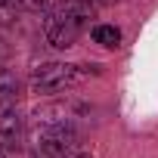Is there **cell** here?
<instances>
[{"instance_id": "8992f818", "label": "cell", "mask_w": 158, "mask_h": 158, "mask_svg": "<svg viewBox=\"0 0 158 158\" xmlns=\"http://www.w3.org/2000/svg\"><path fill=\"white\" fill-rule=\"evenodd\" d=\"M90 34H93V40H96L99 47H109V50H115V47L121 44V31H118L115 25H96Z\"/></svg>"}, {"instance_id": "9c48e42d", "label": "cell", "mask_w": 158, "mask_h": 158, "mask_svg": "<svg viewBox=\"0 0 158 158\" xmlns=\"http://www.w3.org/2000/svg\"><path fill=\"white\" fill-rule=\"evenodd\" d=\"M0 62H3V44H0Z\"/></svg>"}, {"instance_id": "3957f363", "label": "cell", "mask_w": 158, "mask_h": 158, "mask_svg": "<svg viewBox=\"0 0 158 158\" xmlns=\"http://www.w3.org/2000/svg\"><path fill=\"white\" fill-rule=\"evenodd\" d=\"M87 65H68V62H44L31 71V84L37 93H56V90H65L71 87L77 77L84 74Z\"/></svg>"}, {"instance_id": "5b68a950", "label": "cell", "mask_w": 158, "mask_h": 158, "mask_svg": "<svg viewBox=\"0 0 158 158\" xmlns=\"http://www.w3.org/2000/svg\"><path fill=\"white\" fill-rule=\"evenodd\" d=\"M19 133H22V121H19V115H16L13 109L0 112V139H3L6 146H16Z\"/></svg>"}, {"instance_id": "ba28073f", "label": "cell", "mask_w": 158, "mask_h": 158, "mask_svg": "<svg viewBox=\"0 0 158 158\" xmlns=\"http://www.w3.org/2000/svg\"><path fill=\"white\" fill-rule=\"evenodd\" d=\"M81 3H87V6H109V3H115V0H81Z\"/></svg>"}, {"instance_id": "8fae6325", "label": "cell", "mask_w": 158, "mask_h": 158, "mask_svg": "<svg viewBox=\"0 0 158 158\" xmlns=\"http://www.w3.org/2000/svg\"><path fill=\"white\" fill-rule=\"evenodd\" d=\"M6 3H10V0H0V6H6Z\"/></svg>"}, {"instance_id": "6da1fadb", "label": "cell", "mask_w": 158, "mask_h": 158, "mask_svg": "<svg viewBox=\"0 0 158 158\" xmlns=\"http://www.w3.org/2000/svg\"><path fill=\"white\" fill-rule=\"evenodd\" d=\"M93 16V6L81 3V0H65V3H59L47 22H44V34H47V44L56 47V50H68L74 47V40L81 37V31L87 28Z\"/></svg>"}, {"instance_id": "52a82bcc", "label": "cell", "mask_w": 158, "mask_h": 158, "mask_svg": "<svg viewBox=\"0 0 158 158\" xmlns=\"http://www.w3.org/2000/svg\"><path fill=\"white\" fill-rule=\"evenodd\" d=\"M19 3H22L25 10H31V13H40V10H47V0H19Z\"/></svg>"}, {"instance_id": "7a4b0ae2", "label": "cell", "mask_w": 158, "mask_h": 158, "mask_svg": "<svg viewBox=\"0 0 158 158\" xmlns=\"http://www.w3.org/2000/svg\"><path fill=\"white\" fill-rule=\"evenodd\" d=\"M74 146H77V133L68 118L37 115V155L40 158H68Z\"/></svg>"}, {"instance_id": "30bf717a", "label": "cell", "mask_w": 158, "mask_h": 158, "mask_svg": "<svg viewBox=\"0 0 158 158\" xmlns=\"http://www.w3.org/2000/svg\"><path fill=\"white\" fill-rule=\"evenodd\" d=\"M74 158H93V155H74Z\"/></svg>"}, {"instance_id": "277c9868", "label": "cell", "mask_w": 158, "mask_h": 158, "mask_svg": "<svg viewBox=\"0 0 158 158\" xmlns=\"http://www.w3.org/2000/svg\"><path fill=\"white\" fill-rule=\"evenodd\" d=\"M19 90H22V87H19V77L10 74V71H0V112H6V109L16 106Z\"/></svg>"}, {"instance_id": "7c38bea8", "label": "cell", "mask_w": 158, "mask_h": 158, "mask_svg": "<svg viewBox=\"0 0 158 158\" xmlns=\"http://www.w3.org/2000/svg\"><path fill=\"white\" fill-rule=\"evenodd\" d=\"M0 158H6V155H3V152H0Z\"/></svg>"}]
</instances>
